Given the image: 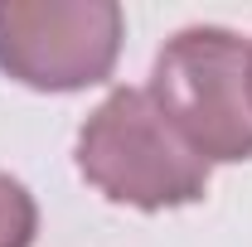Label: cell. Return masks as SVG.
I'll return each mask as SVG.
<instances>
[{
  "label": "cell",
  "mask_w": 252,
  "mask_h": 247,
  "mask_svg": "<svg viewBox=\"0 0 252 247\" xmlns=\"http://www.w3.org/2000/svg\"><path fill=\"white\" fill-rule=\"evenodd\" d=\"M78 175L112 204L141 214L185 209L209 194V165L165 122L146 88H112L78 126Z\"/></svg>",
  "instance_id": "6da1fadb"
},
{
  "label": "cell",
  "mask_w": 252,
  "mask_h": 247,
  "mask_svg": "<svg viewBox=\"0 0 252 247\" xmlns=\"http://www.w3.org/2000/svg\"><path fill=\"white\" fill-rule=\"evenodd\" d=\"M248 49L223 25H189L156 54L146 93L204 165L252 160Z\"/></svg>",
  "instance_id": "7a4b0ae2"
},
{
  "label": "cell",
  "mask_w": 252,
  "mask_h": 247,
  "mask_svg": "<svg viewBox=\"0 0 252 247\" xmlns=\"http://www.w3.org/2000/svg\"><path fill=\"white\" fill-rule=\"evenodd\" d=\"M117 0H0V73L34 93H83L122 54Z\"/></svg>",
  "instance_id": "3957f363"
},
{
  "label": "cell",
  "mask_w": 252,
  "mask_h": 247,
  "mask_svg": "<svg viewBox=\"0 0 252 247\" xmlns=\"http://www.w3.org/2000/svg\"><path fill=\"white\" fill-rule=\"evenodd\" d=\"M34 233H39L34 194L0 170V247H34Z\"/></svg>",
  "instance_id": "277c9868"
},
{
  "label": "cell",
  "mask_w": 252,
  "mask_h": 247,
  "mask_svg": "<svg viewBox=\"0 0 252 247\" xmlns=\"http://www.w3.org/2000/svg\"><path fill=\"white\" fill-rule=\"evenodd\" d=\"M248 93H252V49H248Z\"/></svg>",
  "instance_id": "5b68a950"
}]
</instances>
